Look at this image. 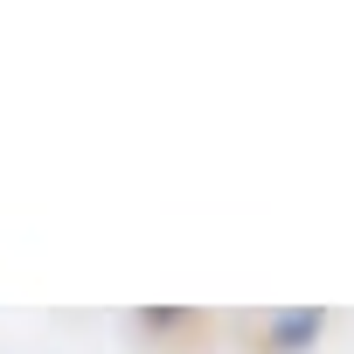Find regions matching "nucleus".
Wrapping results in <instances>:
<instances>
[{"label":"nucleus","mask_w":354,"mask_h":354,"mask_svg":"<svg viewBox=\"0 0 354 354\" xmlns=\"http://www.w3.org/2000/svg\"><path fill=\"white\" fill-rule=\"evenodd\" d=\"M319 326H326V313H313V306H299V313H271V319H264L271 354H299L306 340H319Z\"/></svg>","instance_id":"f257e3e1"}]
</instances>
